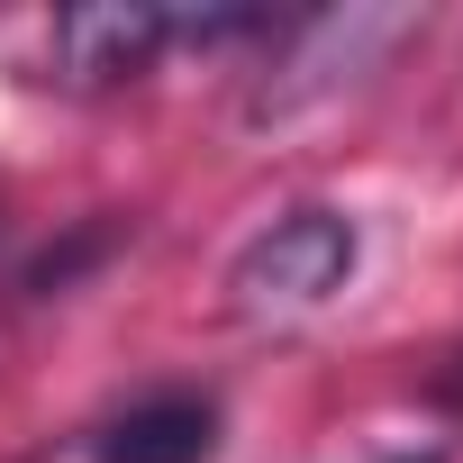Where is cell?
Instances as JSON below:
<instances>
[{
	"label": "cell",
	"instance_id": "cell-1",
	"mask_svg": "<svg viewBox=\"0 0 463 463\" xmlns=\"http://www.w3.org/2000/svg\"><path fill=\"white\" fill-rule=\"evenodd\" d=\"M345 282H354V218H336V209L273 218L246 246V264H237V300L255 318H300V309L336 300Z\"/></svg>",
	"mask_w": 463,
	"mask_h": 463
},
{
	"label": "cell",
	"instance_id": "cell-2",
	"mask_svg": "<svg viewBox=\"0 0 463 463\" xmlns=\"http://www.w3.org/2000/svg\"><path fill=\"white\" fill-rule=\"evenodd\" d=\"M173 28L182 19L146 10V0H100V10H64L55 19V55H64L73 82H128V73H146L164 55Z\"/></svg>",
	"mask_w": 463,
	"mask_h": 463
},
{
	"label": "cell",
	"instance_id": "cell-3",
	"mask_svg": "<svg viewBox=\"0 0 463 463\" xmlns=\"http://www.w3.org/2000/svg\"><path fill=\"white\" fill-rule=\"evenodd\" d=\"M209 445H218V409L191 391H164L100 436V463H209Z\"/></svg>",
	"mask_w": 463,
	"mask_h": 463
},
{
	"label": "cell",
	"instance_id": "cell-4",
	"mask_svg": "<svg viewBox=\"0 0 463 463\" xmlns=\"http://www.w3.org/2000/svg\"><path fill=\"white\" fill-rule=\"evenodd\" d=\"M445 391H454V400H463V354H454V373H445Z\"/></svg>",
	"mask_w": 463,
	"mask_h": 463
},
{
	"label": "cell",
	"instance_id": "cell-5",
	"mask_svg": "<svg viewBox=\"0 0 463 463\" xmlns=\"http://www.w3.org/2000/svg\"><path fill=\"white\" fill-rule=\"evenodd\" d=\"M418 463H427V454H418Z\"/></svg>",
	"mask_w": 463,
	"mask_h": 463
}]
</instances>
